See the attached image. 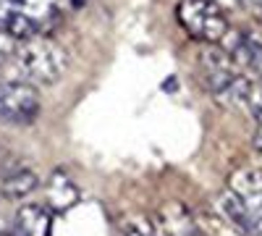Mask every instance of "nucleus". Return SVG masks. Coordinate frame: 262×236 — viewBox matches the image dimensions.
Listing matches in <instances>:
<instances>
[{
	"label": "nucleus",
	"instance_id": "1",
	"mask_svg": "<svg viewBox=\"0 0 262 236\" xmlns=\"http://www.w3.org/2000/svg\"><path fill=\"white\" fill-rule=\"evenodd\" d=\"M13 69L21 81L29 84H55L69 71V55L48 37H32L24 39L13 53Z\"/></svg>",
	"mask_w": 262,
	"mask_h": 236
},
{
	"label": "nucleus",
	"instance_id": "2",
	"mask_svg": "<svg viewBox=\"0 0 262 236\" xmlns=\"http://www.w3.org/2000/svg\"><path fill=\"white\" fill-rule=\"evenodd\" d=\"M233 63L236 60L226 50H217V48H205L200 53V66H202V74H205V84L215 95V100L223 102V105H231V108H247L252 79L238 74Z\"/></svg>",
	"mask_w": 262,
	"mask_h": 236
},
{
	"label": "nucleus",
	"instance_id": "3",
	"mask_svg": "<svg viewBox=\"0 0 262 236\" xmlns=\"http://www.w3.org/2000/svg\"><path fill=\"white\" fill-rule=\"evenodd\" d=\"M176 13L181 27L196 39L221 42L228 34V21L215 0H181Z\"/></svg>",
	"mask_w": 262,
	"mask_h": 236
},
{
	"label": "nucleus",
	"instance_id": "4",
	"mask_svg": "<svg viewBox=\"0 0 262 236\" xmlns=\"http://www.w3.org/2000/svg\"><path fill=\"white\" fill-rule=\"evenodd\" d=\"M39 113L37 87L21 79H0V121L11 126H27Z\"/></svg>",
	"mask_w": 262,
	"mask_h": 236
},
{
	"label": "nucleus",
	"instance_id": "5",
	"mask_svg": "<svg viewBox=\"0 0 262 236\" xmlns=\"http://www.w3.org/2000/svg\"><path fill=\"white\" fill-rule=\"evenodd\" d=\"M0 32L13 39H32L39 32V16L24 0H0Z\"/></svg>",
	"mask_w": 262,
	"mask_h": 236
},
{
	"label": "nucleus",
	"instance_id": "6",
	"mask_svg": "<svg viewBox=\"0 0 262 236\" xmlns=\"http://www.w3.org/2000/svg\"><path fill=\"white\" fill-rule=\"evenodd\" d=\"M50 207L29 202L16 210L13 223H11V236H50Z\"/></svg>",
	"mask_w": 262,
	"mask_h": 236
},
{
	"label": "nucleus",
	"instance_id": "7",
	"mask_svg": "<svg viewBox=\"0 0 262 236\" xmlns=\"http://www.w3.org/2000/svg\"><path fill=\"white\" fill-rule=\"evenodd\" d=\"M217 207H221V212L226 216V221L236 228V231H242L244 236H254L257 228L262 226L257 218H254V212L247 207V202L236 195V191L228 186L221 197H217Z\"/></svg>",
	"mask_w": 262,
	"mask_h": 236
},
{
	"label": "nucleus",
	"instance_id": "8",
	"mask_svg": "<svg viewBox=\"0 0 262 236\" xmlns=\"http://www.w3.org/2000/svg\"><path fill=\"white\" fill-rule=\"evenodd\" d=\"M231 189L247 202L254 218L262 223V170L259 168H242L231 176Z\"/></svg>",
	"mask_w": 262,
	"mask_h": 236
},
{
	"label": "nucleus",
	"instance_id": "9",
	"mask_svg": "<svg viewBox=\"0 0 262 236\" xmlns=\"http://www.w3.org/2000/svg\"><path fill=\"white\" fill-rule=\"evenodd\" d=\"M226 42V53L236 60V63H242L244 69H249L252 74H257V79L262 81V45L244 34H238V32H228L223 37Z\"/></svg>",
	"mask_w": 262,
	"mask_h": 236
},
{
	"label": "nucleus",
	"instance_id": "10",
	"mask_svg": "<svg viewBox=\"0 0 262 236\" xmlns=\"http://www.w3.org/2000/svg\"><path fill=\"white\" fill-rule=\"evenodd\" d=\"M155 233L158 236H196L200 228L194 226L191 216L176 202H170L160 210L158 223H155Z\"/></svg>",
	"mask_w": 262,
	"mask_h": 236
},
{
	"label": "nucleus",
	"instance_id": "11",
	"mask_svg": "<svg viewBox=\"0 0 262 236\" xmlns=\"http://www.w3.org/2000/svg\"><path fill=\"white\" fill-rule=\"evenodd\" d=\"M45 197H48V207H53L58 212H66V210H71L79 202V189H76V184L71 181L69 174L55 170V174L48 179Z\"/></svg>",
	"mask_w": 262,
	"mask_h": 236
},
{
	"label": "nucleus",
	"instance_id": "12",
	"mask_svg": "<svg viewBox=\"0 0 262 236\" xmlns=\"http://www.w3.org/2000/svg\"><path fill=\"white\" fill-rule=\"evenodd\" d=\"M37 186H39V179L29 168L21 165L18 170L8 174L6 179H0V195L8 197V200H21V197H29Z\"/></svg>",
	"mask_w": 262,
	"mask_h": 236
},
{
	"label": "nucleus",
	"instance_id": "13",
	"mask_svg": "<svg viewBox=\"0 0 262 236\" xmlns=\"http://www.w3.org/2000/svg\"><path fill=\"white\" fill-rule=\"evenodd\" d=\"M247 111L254 116V121L259 123L262 128V81H252V90H249V97H247Z\"/></svg>",
	"mask_w": 262,
	"mask_h": 236
},
{
	"label": "nucleus",
	"instance_id": "14",
	"mask_svg": "<svg viewBox=\"0 0 262 236\" xmlns=\"http://www.w3.org/2000/svg\"><path fill=\"white\" fill-rule=\"evenodd\" d=\"M16 48H18V45H16V39L0 32V63L11 60V58H13V53H16Z\"/></svg>",
	"mask_w": 262,
	"mask_h": 236
},
{
	"label": "nucleus",
	"instance_id": "15",
	"mask_svg": "<svg viewBox=\"0 0 262 236\" xmlns=\"http://www.w3.org/2000/svg\"><path fill=\"white\" fill-rule=\"evenodd\" d=\"M242 6H244L249 13H254V16L262 21V0H242Z\"/></svg>",
	"mask_w": 262,
	"mask_h": 236
},
{
	"label": "nucleus",
	"instance_id": "16",
	"mask_svg": "<svg viewBox=\"0 0 262 236\" xmlns=\"http://www.w3.org/2000/svg\"><path fill=\"white\" fill-rule=\"evenodd\" d=\"M0 236H11V223L3 218V212H0Z\"/></svg>",
	"mask_w": 262,
	"mask_h": 236
},
{
	"label": "nucleus",
	"instance_id": "17",
	"mask_svg": "<svg viewBox=\"0 0 262 236\" xmlns=\"http://www.w3.org/2000/svg\"><path fill=\"white\" fill-rule=\"evenodd\" d=\"M254 144H257V149H259V153H262V128H259V132H257V137H254Z\"/></svg>",
	"mask_w": 262,
	"mask_h": 236
},
{
	"label": "nucleus",
	"instance_id": "18",
	"mask_svg": "<svg viewBox=\"0 0 262 236\" xmlns=\"http://www.w3.org/2000/svg\"><path fill=\"white\" fill-rule=\"evenodd\" d=\"M84 3H86V0H71V6H74V8H81Z\"/></svg>",
	"mask_w": 262,
	"mask_h": 236
},
{
	"label": "nucleus",
	"instance_id": "19",
	"mask_svg": "<svg viewBox=\"0 0 262 236\" xmlns=\"http://www.w3.org/2000/svg\"><path fill=\"white\" fill-rule=\"evenodd\" d=\"M3 158H8V153H6V149H3V147H0V160H3Z\"/></svg>",
	"mask_w": 262,
	"mask_h": 236
},
{
	"label": "nucleus",
	"instance_id": "20",
	"mask_svg": "<svg viewBox=\"0 0 262 236\" xmlns=\"http://www.w3.org/2000/svg\"><path fill=\"white\" fill-rule=\"evenodd\" d=\"M215 3H217V6H221V3H223V0H215Z\"/></svg>",
	"mask_w": 262,
	"mask_h": 236
}]
</instances>
